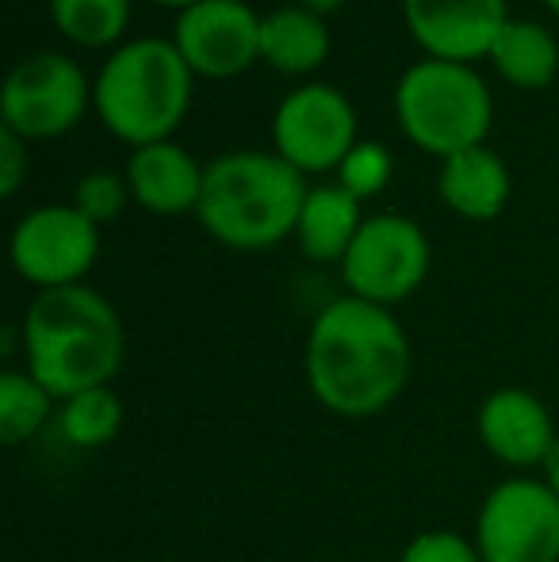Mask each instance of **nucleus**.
Segmentation results:
<instances>
[{"instance_id": "f257e3e1", "label": "nucleus", "mask_w": 559, "mask_h": 562, "mask_svg": "<svg viewBox=\"0 0 559 562\" xmlns=\"http://www.w3.org/2000/svg\"><path fill=\"white\" fill-rule=\"evenodd\" d=\"M411 337L388 306L334 299L306 329L303 375L314 402L345 422H365L403 398L411 383Z\"/></svg>"}, {"instance_id": "f03ea898", "label": "nucleus", "mask_w": 559, "mask_h": 562, "mask_svg": "<svg viewBox=\"0 0 559 562\" xmlns=\"http://www.w3.org/2000/svg\"><path fill=\"white\" fill-rule=\"evenodd\" d=\"M27 371L58 402L112 386L127 360V329L112 303L89 283L38 291L20 322Z\"/></svg>"}, {"instance_id": "7ed1b4c3", "label": "nucleus", "mask_w": 559, "mask_h": 562, "mask_svg": "<svg viewBox=\"0 0 559 562\" xmlns=\"http://www.w3.org/2000/svg\"><path fill=\"white\" fill-rule=\"evenodd\" d=\"M306 192V177L277 149H234L203 169L195 218L226 249L261 252L295 237Z\"/></svg>"}, {"instance_id": "20e7f679", "label": "nucleus", "mask_w": 559, "mask_h": 562, "mask_svg": "<svg viewBox=\"0 0 559 562\" xmlns=\"http://www.w3.org/2000/svg\"><path fill=\"white\" fill-rule=\"evenodd\" d=\"M195 74L172 38H131L115 46L92 81V112L127 146L169 142L192 108Z\"/></svg>"}, {"instance_id": "39448f33", "label": "nucleus", "mask_w": 559, "mask_h": 562, "mask_svg": "<svg viewBox=\"0 0 559 562\" xmlns=\"http://www.w3.org/2000/svg\"><path fill=\"white\" fill-rule=\"evenodd\" d=\"M395 119L403 134L433 157H456L487 146L494 100L483 77L460 61L422 58L395 85Z\"/></svg>"}, {"instance_id": "423d86ee", "label": "nucleus", "mask_w": 559, "mask_h": 562, "mask_svg": "<svg viewBox=\"0 0 559 562\" xmlns=\"http://www.w3.org/2000/svg\"><path fill=\"white\" fill-rule=\"evenodd\" d=\"M92 104V85L69 54H23L0 89V126L23 142H46L69 134Z\"/></svg>"}, {"instance_id": "0eeeda50", "label": "nucleus", "mask_w": 559, "mask_h": 562, "mask_svg": "<svg viewBox=\"0 0 559 562\" xmlns=\"http://www.w3.org/2000/svg\"><path fill=\"white\" fill-rule=\"evenodd\" d=\"M471 543L483 562H559V494L529 474L499 482L479 502Z\"/></svg>"}, {"instance_id": "6e6552de", "label": "nucleus", "mask_w": 559, "mask_h": 562, "mask_svg": "<svg viewBox=\"0 0 559 562\" xmlns=\"http://www.w3.org/2000/svg\"><path fill=\"white\" fill-rule=\"evenodd\" d=\"M433 249L425 229L406 215H368L342 260V280L353 299L399 306L425 283Z\"/></svg>"}, {"instance_id": "1a4fd4ad", "label": "nucleus", "mask_w": 559, "mask_h": 562, "mask_svg": "<svg viewBox=\"0 0 559 562\" xmlns=\"http://www.w3.org/2000/svg\"><path fill=\"white\" fill-rule=\"evenodd\" d=\"M357 142V112L334 85H299L272 112V149L303 177L337 172Z\"/></svg>"}, {"instance_id": "9d476101", "label": "nucleus", "mask_w": 559, "mask_h": 562, "mask_svg": "<svg viewBox=\"0 0 559 562\" xmlns=\"http://www.w3.org/2000/svg\"><path fill=\"white\" fill-rule=\"evenodd\" d=\"M100 257V226L74 203H43L12 229V268L38 291L85 283Z\"/></svg>"}, {"instance_id": "9b49d317", "label": "nucleus", "mask_w": 559, "mask_h": 562, "mask_svg": "<svg viewBox=\"0 0 559 562\" xmlns=\"http://www.w3.org/2000/svg\"><path fill=\"white\" fill-rule=\"evenodd\" d=\"M172 46L195 77L226 81L261 61V15L246 0H200L177 12Z\"/></svg>"}, {"instance_id": "f8f14e48", "label": "nucleus", "mask_w": 559, "mask_h": 562, "mask_svg": "<svg viewBox=\"0 0 559 562\" xmlns=\"http://www.w3.org/2000/svg\"><path fill=\"white\" fill-rule=\"evenodd\" d=\"M403 20L425 58L471 66L491 58L510 12L506 0H403Z\"/></svg>"}, {"instance_id": "ddd939ff", "label": "nucleus", "mask_w": 559, "mask_h": 562, "mask_svg": "<svg viewBox=\"0 0 559 562\" xmlns=\"http://www.w3.org/2000/svg\"><path fill=\"white\" fill-rule=\"evenodd\" d=\"M476 437L483 451L514 471L540 467L545 471L552 456L559 429L556 417L545 402L525 386H499L479 402L476 414Z\"/></svg>"}, {"instance_id": "4468645a", "label": "nucleus", "mask_w": 559, "mask_h": 562, "mask_svg": "<svg viewBox=\"0 0 559 562\" xmlns=\"http://www.w3.org/2000/svg\"><path fill=\"white\" fill-rule=\"evenodd\" d=\"M203 169L185 146L177 142H154V146H138L127 157V188L131 200L142 211L157 218H177V215H195L203 195Z\"/></svg>"}, {"instance_id": "2eb2a0df", "label": "nucleus", "mask_w": 559, "mask_h": 562, "mask_svg": "<svg viewBox=\"0 0 559 562\" xmlns=\"http://www.w3.org/2000/svg\"><path fill=\"white\" fill-rule=\"evenodd\" d=\"M510 169L491 146L463 149L456 157H445L437 172V195L452 215L468 223H491L510 203Z\"/></svg>"}, {"instance_id": "dca6fc26", "label": "nucleus", "mask_w": 559, "mask_h": 562, "mask_svg": "<svg viewBox=\"0 0 559 562\" xmlns=\"http://www.w3.org/2000/svg\"><path fill=\"white\" fill-rule=\"evenodd\" d=\"M360 226H365V211L360 200L349 195L342 184H318L306 192V203L299 211L295 241L299 252L314 265H337L342 268L345 252L353 249Z\"/></svg>"}, {"instance_id": "f3484780", "label": "nucleus", "mask_w": 559, "mask_h": 562, "mask_svg": "<svg viewBox=\"0 0 559 562\" xmlns=\"http://www.w3.org/2000/svg\"><path fill=\"white\" fill-rule=\"evenodd\" d=\"M329 46H334V35H329L326 20L306 8L288 4L261 15V61L277 74H314L329 58Z\"/></svg>"}, {"instance_id": "a211bd4d", "label": "nucleus", "mask_w": 559, "mask_h": 562, "mask_svg": "<svg viewBox=\"0 0 559 562\" xmlns=\"http://www.w3.org/2000/svg\"><path fill=\"white\" fill-rule=\"evenodd\" d=\"M491 66L514 89L540 92L559 74V38L537 20H514L502 27V35L491 46Z\"/></svg>"}, {"instance_id": "6ab92c4d", "label": "nucleus", "mask_w": 559, "mask_h": 562, "mask_svg": "<svg viewBox=\"0 0 559 562\" xmlns=\"http://www.w3.org/2000/svg\"><path fill=\"white\" fill-rule=\"evenodd\" d=\"M51 23L66 43L85 50L123 46V31L131 23V0H46Z\"/></svg>"}, {"instance_id": "aec40b11", "label": "nucleus", "mask_w": 559, "mask_h": 562, "mask_svg": "<svg viewBox=\"0 0 559 562\" xmlns=\"http://www.w3.org/2000/svg\"><path fill=\"white\" fill-rule=\"evenodd\" d=\"M54 394L31 375L27 368H8L0 375V440L8 448H20L43 432V425L54 414Z\"/></svg>"}, {"instance_id": "412c9836", "label": "nucleus", "mask_w": 559, "mask_h": 562, "mask_svg": "<svg viewBox=\"0 0 559 562\" xmlns=\"http://www.w3.org/2000/svg\"><path fill=\"white\" fill-rule=\"evenodd\" d=\"M123 398L115 386H97V391H81L74 398L62 402L58 425L62 437L74 448H108L123 432Z\"/></svg>"}, {"instance_id": "4be33fe9", "label": "nucleus", "mask_w": 559, "mask_h": 562, "mask_svg": "<svg viewBox=\"0 0 559 562\" xmlns=\"http://www.w3.org/2000/svg\"><path fill=\"white\" fill-rule=\"evenodd\" d=\"M391 172H395V161H391L388 146H380V142H357L353 154L342 161V169H337V184L365 203L376 200L391 184Z\"/></svg>"}, {"instance_id": "5701e85b", "label": "nucleus", "mask_w": 559, "mask_h": 562, "mask_svg": "<svg viewBox=\"0 0 559 562\" xmlns=\"http://www.w3.org/2000/svg\"><path fill=\"white\" fill-rule=\"evenodd\" d=\"M131 200V188H127V177L123 172H112V169H92L77 180L74 188V207L81 211L85 218H92L97 226L104 223H115L123 215Z\"/></svg>"}, {"instance_id": "b1692460", "label": "nucleus", "mask_w": 559, "mask_h": 562, "mask_svg": "<svg viewBox=\"0 0 559 562\" xmlns=\"http://www.w3.org/2000/svg\"><path fill=\"white\" fill-rule=\"evenodd\" d=\"M399 562H483V559H479L476 543L463 540L460 532L429 528V532H418L406 543Z\"/></svg>"}, {"instance_id": "393cba45", "label": "nucleus", "mask_w": 559, "mask_h": 562, "mask_svg": "<svg viewBox=\"0 0 559 562\" xmlns=\"http://www.w3.org/2000/svg\"><path fill=\"white\" fill-rule=\"evenodd\" d=\"M27 169H31V142H23L20 134L0 126V195L4 200H12L20 192Z\"/></svg>"}, {"instance_id": "a878e982", "label": "nucleus", "mask_w": 559, "mask_h": 562, "mask_svg": "<svg viewBox=\"0 0 559 562\" xmlns=\"http://www.w3.org/2000/svg\"><path fill=\"white\" fill-rule=\"evenodd\" d=\"M299 8H306V12H314V15H322V20H326V15H334L337 8H345L349 4V0H295Z\"/></svg>"}, {"instance_id": "bb28decb", "label": "nucleus", "mask_w": 559, "mask_h": 562, "mask_svg": "<svg viewBox=\"0 0 559 562\" xmlns=\"http://www.w3.org/2000/svg\"><path fill=\"white\" fill-rule=\"evenodd\" d=\"M540 479H545L548 486H552L556 494H559V440H556L552 456H548V463H545V474H540Z\"/></svg>"}, {"instance_id": "cd10ccee", "label": "nucleus", "mask_w": 559, "mask_h": 562, "mask_svg": "<svg viewBox=\"0 0 559 562\" xmlns=\"http://www.w3.org/2000/svg\"><path fill=\"white\" fill-rule=\"evenodd\" d=\"M154 4H161V8H177V12H185V8L200 4V0H154Z\"/></svg>"}, {"instance_id": "c85d7f7f", "label": "nucleus", "mask_w": 559, "mask_h": 562, "mask_svg": "<svg viewBox=\"0 0 559 562\" xmlns=\"http://www.w3.org/2000/svg\"><path fill=\"white\" fill-rule=\"evenodd\" d=\"M540 4H545V8H548V12H552V15H559V0H540Z\"/></svg>"}]
</instances>
